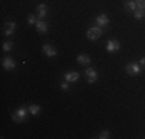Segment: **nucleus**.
Instances as JSON below:
<instances>
[{
	"label": "nucleus",
	"mask_w": 145,
	"mask_h": 139,
	"mask_svg": "<svg viewBox=\"0 0 145 139\" xmlns=\"http://www.w3.org/2000/svg\"><path fill=\"white\" fill-rule=\"evenodd\" d=\"M29 113L28 108H25V107H20V108H17L14 113H12V121L17 124H22L26 121V114Z\"/></svg>",
	"instance_id": "nucleus-1"
},
{
	"label": "nucleus",
	"mask_w": 145,
	"mask_h": 139,
	"mask_svg": "<svg viewBox=\"0 0 145 139\" xmlns=\"http://www.w3.org/2000/svg\"><path fill=\"white\" fill-rule=\"evenodd\" d=\"M102 36V28L101 26H93L87 31V37L89 40H97Z\"/></svg>",
	"instance_id": "nucleus-2"
},
{
	"label": "nucleus",
	"mask_w": 145,
	"mask_h": 139,
	"mask_svg": "<svg viewBox=\"0 0 145 139\" xmlns=\"http://www.w3.org/2000/svg\"><path fill=\"white\" fill-rule=\"evenodd\" d=\"M125 71H127V74H130V76H137L140 73V65L139 64H128L125 67Z\"/></svg>",
	"instance_id": "nucleus-3"
},
{
	"label": "nucleus",
	"mask_w": 145,
	"mask_h": 139,
	"mask_svg": "<svg viewBox=\"0 0 145 139\" xmlns=\"http://www.w3.org/2000/svg\"><path fill=\"white\" fill-rule=\"evenodd\" d=\"M120 50V42L119 40H108L106 42V51L108 53H117Z\"/></svg>",
	"instance_id": "nucleus-4"
},
{
	"label": "nucleus",
	"mask_w": 145,
	"mask_h": 139,
	"mask_svg": "<svg viewBox=\"0 0 145 139\" xmlns=\"http://www.w3.org/2000/svg\"><path fill=\"white\" fill-rule=\"evenodd\" d=\"M85 74H87V81H88V83H93V82H96L97 81V71H96L94 68H87L85 70Z\"/></svg>",
	"instance_id": "nucleus-5"
},
{
	"label": "nucleus",
	"mask_w": 145,
	"mask_h": 139,
	"mask_svg": "<svg viewBox=\"0 0 145 139\" xmlns=\"http://www.w3.org/2000/svg\"><path fill=\"white\" fill-rule=\"evenodd\" d=\"M42 50H43V54L48 56V57H56V56H57V50L54 47H51V45H48V43L43 45Z\"/></svg>",
	"instance_id": "nucleus-6"
},
{
	"label": "nucleus",
	"mask_w": 145,
	"mask_h": 139,
	"mask_svg": "<svg viewBox=\"0 0 145 139\" xmlns=\"http://www.w3.org/2000/svg\"><path fill=\"white\" fill-rule=\"evenodd\" d=\"M79 77H80V74H79L77 71H68V73H65V76H63V79L67 82H77Z\"/></svg>",
	"instance_id": "nucleus-7"
},
{
	"label": "nucleus",
	"mask_w": 145,
	"mask_h": 139,
	"mask_svg": "<svg viewBox=\"0 0 145 139\" xmlns=\"http://www.w3.org/2000/svg\"><path fill=\"white\" fill-rule=\"evenodd\" d=\"M46 14H48V6L45 5V3H42V5H39L36 8V16L39 17L40 20H42L43 17H46Z\"/></svg>",
	"instance_id": "nucleus-8"
},
{
	"label": "nucleus",
	"mask_w": 145,
	"mask_h": 139,
	"mask_svg": "<svg viewBox=\"0 0 145 139\" xmlns=\"http://www.w3.org/2000/svg\"><path fill=\"white\" fill-rule=\"evenodd\" d=\"M2 67L6 70V71H9V70H14L16 68V62L12 60L11 57H5L2 60Z\"/></svg>",
	"instance_id": "nucleus-9"
},
{
	"label": "nucleus",
	"mask_w": 145,
	"mask_h": 139,
	"mask_svg": "<svg viewBox=\"0 0 145 139\" xmlns=\"http://www.w3.org/2000/svg\"><path fill=\"white\" fill-rule=\"evenodd\" d=\"M96 23H97L99 26H108V23H110L108 16H105V14H99V16L96 17Z\"/></svg>",
	"instance_id": "nucleus-10"
},
{
	"label": "nucleus",
	"mask_w": 145,
	"mask_h": 139,
	"mask_svg": "<svg viewBox=\"0 0 145 139\" xmlns=\"http://www.w3.org/2000/svg\"><path fill=\"white\" fill-rule=\"evenodd\" d=\"M36 28H37V31H39V33H46L50 26H48V23L45 22V20H40L39 19V20H37V23H36Z\"/></svg>",
	"instance_id": "nucleus-11"
},
{
	"label": "nucleus",
	"mask_w": 145,
	"mask_h": 139,
	"mask_svg": "<svg viewBox=\"0 0 145 139\" xmlns=\"http://www.w3.org/2000/svg\"><path fill=\"white\" fill-rule=\"evenodd\" d=\"M14 31H16V23H14V22H8V23H6V28H5V36L11 37L12 34H14Z\"/></svg>",
	"instance_id": "nucleus-12"
},
{
	"label": "nucleus",
	"mask_w": 145,
	"mask_h": 139,
	"mask_svg": "<svg viewBox=\"0 0 145 139\" xmlns=\"http://www.w3.org/2000/svg\"><path fill=\"white\" fill-rule=\"evenodd\" d=\"M77 64H80V65H89L91 64V57L87 54H79L77 56Z\"/></svg>",
	"instance_id": "nucleus-13"
},
{
	"label": "nucleus",
	"mask_w": 145,
	"mask_h": 139,
	"mask_svg": "<svg viewBox=\"0 0 145 139\" xmlns=\"http://www.w3.org/2000/svg\"><path fill=\"white\" fill-rule=\"evenodd\" d=\"M28 110H29V114H33V116H37V114H40V107L39 105H29L28 107Z\"/></svg>",
	"instance_id": "nucleus-14"
},
{
	"label": "nucleus",
	"mask_w": 145,
	"mask_h": 139,
	"mask_svg": "<svg viewBox=\"0 0 145 139\" xmlns=\"http://www.w3.org/2000/svg\"><path fill=\"white\" fill-rule=\"evenodd\" d=\"M125 9H127V11L134 12V11L137 9V3H136V2H127V3H125Z\"/></svg>",
	"instance_id": "nucleus-15"
},
{
	"label": "nucleus",
	"mask_w": 145,
	"mask_h": 139,
	"mask_svg": "<svg viewBox=\"0 0 145 139\" xmlns=\"http://www.w3.org/2000/svg\"><path fill=\"white\" fill-rule=\"evenodd\" d=\"M133 16L136 17V19H139V20H140V19H144V17H145V9H142V8H137L136 11L133 12Z\"/></svg>",
	"instance_id": "nucleus-16"
},
{
	"label": "nucleus",
	"mask_w": 145,
	"mask_h": 139,
	"mask_svg": "<svg viewBox=\"0 0 145 139\" xmlns=\"http://www.w3.org/2000/svg\"><path fill=\"white\" fill-rule=\"evenodd\" d=\"M37 20H39V17H37V16H34V14H31V16H28V23H29V25H36V23H37Z\"/></svg>",
	"instance_id": "nucleus-17"
},
{
	"label": "nucleus",
	"mask_w": 145,
	"mask_h": 139,
	"mask_svg": "<svg viewBox=\"0 0 145 139\" xmlns=\"http://www.w3.org/2000/svg\"><path fill=\"white\" fill-rule=\"evenodd\" d=\"M11 50H12V42H5V43H3V51L9 53Z\"/></svg>",
	"instance_id": "nucleus-18"
},
{
	"label": "nucleus",
	"mask_w": 145,
	"mask_h": 139,
	"mask_svg": "<svg viewBox=\"0 0 145 139\" xmlns=\"http://www.w3.org/2000/svg\"><path fill=\"white\" fill-rule=\"evenodd\" d=\"M97 138H99V139H108V138H111V134H110V131L103 130V131H101V134H99Z\"/></svg>",
	"instance_id": "nucleus-19"
},
{
	"label": "nucleus",
	"mask_w": 145,
	"mask_h": 139,
	"mask_svg": "<svg viewBox=\"0 0 145 139\" xmlns=\"http://www.w3.org/2000/svg\"><path fill=\"white\" fill-rule=\"evenodd\" d=\"M68 88H70V82H67V81H65V82H62V83H60V90L67 91Z\"/></svg>",
	"instance_id": "nucleus-20"
},
{
	"label": "nucleus",
	"mask_w": 145,
	"mask_h": 139,
	"mask_svg": "<svg viewBox=\"0 0 145 139\" xmlns=\"http://www.w3.org/2000/svg\"><path fill=\"white\" fill-rule=\"evenodd\" d=\"M136 3H137V8L145 9V0H136Z\"/></svg>",
	"instance_id": "nucleus-21"
},
{
	"label": "nucleus",
	"mask_w": 145,
	"mask_h": 139,
	"mask_svg": "<svg viewBox=\"0 0 145 139\" xmlns=\"http://www.w3.org/2000/svg\"><path fill=\"white\" fill-rule=\"evenodd\" d=\"M140 64H142L144 67H145V57H142V59H140Z\"/></svg>",
	"instance_id": "nucleus-22"
}]
</instances>
